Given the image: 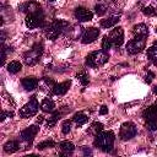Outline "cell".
I'll return each instance as SVG.
<instances>
[{
	"label": "cell",
	"instance_id": "obj_1",
	"mask_svg": "<svg viewBox=\"0 0 157 157\" xmlns=\"http://www.w3.org/2000/svg\"><path fill=\"white\" fill-rule=\"evenodd\" d=\"M114 140H115V135L113 131H101L99 134L96 135L94 145L102 151H110Z\"/></svg>",
	"mask_w": 157,
	"mask_h": 157
},
{
	"label": "cell",
	"instance_id": "obj_2",
	"mask_svg": "<svg viewBox=\"0 0 157 157\" xmlns=\"http://www.w3.org/2000/svg\"><path fill=\"white\" fill-rule=\"evenodd\" d=\"M108 59H109V55L107 50H96L87 55L86 64L91 67H97V66H102L103 64H105Z\"/></svg>",
	"mask_w": 157,
	"mask_h": 157
},
{
	"label": "cell",
	"instance_id": "obj_3",
	"mask_svg": "<svg viewBox=\"0 0 157 157\" xmlns=\"http://www.w3.org/2000/svg\"><path fill=\"white\" fill-rule=\"evenodd\" d=\"M67 26H69V23H67L66 21H64V20H55V21L52 22V23L48 26V28L45 29V36H47V38H49V39H52V40L56 39V38L59 37V34H60Z\"/></svg>",
	"mask_w": 157,
	"mask_h": 157
},
{
	"label": "cell",
	"instance_id": "obj_4",
	"mask_svg": "<svg viewBox=\"0 0 157 157\" xmlns=\"http://www.w3.org/2000/svg\"><path fill=\"white\" fill-rule=\"evenodd\" d=\"M42 53H43V47L39 45V44H36L31 50H28V52L25 53V55H23V61H25L27 65L32 66V65H34V64H37V63L39 61V58H40Z\"/></svg>",
	"mask_w": 157,
	"mask_h": 157
},
{
	"label": "cell",
	"instance_id": "obj_5",
	"mask_svg": "<svg viewBox=\"0 0 157 157\" xmlns=\"http://www.w3.org/2000/svg\"><path fill=\"white\" fill-rule=\"evenodd\" d=\"M38 108H39V104H38L37 98H36V97H32V98L29 99V102L26 103V104L20 109L18 114H20L21 118H31V117H33V115L37 114Z\"/></svg>",
	"mask_w": 157,
	"mask_h": 157
},
{
	"label": "cell",
	"instance_id": "obj_6",
	"mask_svg": "<svg viewBox=\"0 0 157 157\" xmlns=\"http://www.w3.org/2000/svg\"><path fill=\"white\" fill-rule=\"evenodd\" d=\"M145 38H141V37H135L134 39L129 40L128 44H126V50L129 54H137L140 53L142 49H145Z\"/></svg>",
	"mask_w": 157,
	"mask_h": 157
},
{
	"label": "cell",
	"instance_id": "obj_7",
	"mask_svg": "<svg viewBox=\"0 0 157 157\" xmlns=\"http://www.w3.org/2000/svg\"><path fill=\"white\" fill-rule=\"evenodd\" d=\"M137 130H136V126L134 123L131 121H128V123H124L121 126H120V131H119V136L123 139V140H130L132 139L135 135H136Z\"/></svg>",
	"mask_w": 157,
	"mask_h": 157
},
{
	"label": "cell",
	"instance_id": "obj_8",
	"mask_svg": "<svg viewBox=\"0 0 157 157\" xmlns=\"http://www.w3.org/2000/svg\"><path fill=\"white\" fill-rule=\"evenodd\" d=\"M26 26L28 28H37L40 27L44 22V15L43 12H37V13H29L26 17Z\"/></svg>",
	"mask_w": 157,
	"mask_h": 157
},
{
	"label": "cell",
	"instance_id": "obj_9",
	"mask_svg": "<svg viewBox=\"0 0 157 157\" xmlns=\"http://www.w3.org/2000/svg\"><path fill=\"white\" fill-rule=\"evenodd\" d=\"M108 37L112 42V45H114L115 48H119L124 42V31L121 27H115L114 29L110 31Z\"/></svg>",
	"mask_w": 157,
	"mask_h": 157
},
{
	"label": "cell",
	"instance_id": "obj_10",
	"mask_svg": "<svg viewBox=\"0 0 157 157\" xmlns=\"http://www.w3.org/2000/svg\"><path fill=\"white\" fill-rule=\"evenodd\" d=\"M99 36V29L96 28V27H90V28H86L81 36V40L83 44H90L92 42H94Z\"/></svg>",
	"mask_w": 157,
	"mask_h": 157
},
{
	"label": "cell",
	"instance_id": "obj_11",
	"mask_svg": "<svg viewBox=\"0 0 157 157\" xmlns=\"http://www.w3.org/2000/svg\"><path fill=\"white\" fill-rule=\"evenodd\" d=\"M75 17H76L80 22H86V21H91V20L93 18V13H92V11H90L88 9L80 6V7H77V9L75 10Z\"/></svg>",
	"mask_w": 157,
	"mask_h": 157
},
{
	"label": "cell",
	"instance_id": "obj_12",
	"mask_svg": "<svg viewBox=\"0 0 157 157\" xmlns=\"http://www.w3.org/2000/svg\"><path fill=\"white\" fill-rule=\"evenodd\" d=\"M21 10H22L23 12H27V15L42 12V7H40V5H39L37 1H28V2H25V4L21 6Z\"/></svg>",
	"mask_w": 157,
	"mask_h": 157
},
{
	"label": "cell",
	"instance_id": "obj_13",
	"mask_svg": "<svg viewBox=\"0 0 157 157\" xmlns=\"http://www.w3.org/2000/svg\"><path fill=\"white\" fill-rule=\"evenodd\" d=\"M38 130H39V128L37 125H31L21 132V139L23 141H32L34 139V136L37 135Z\"/></svg>",
	"mask_w": 157,
	"mask_h": 157
},
{
	"label": "cell",
	"instance_id": "obj_14",
	"mask_svg": "<svg viewBox=\"0 0 157 157\" xmlns=\"http://www.w3.org/2000/svg\"><path fill=\"white\" fill-rule=\"evenodd\" d=\"M142 117H144V119H145L146 121L157 119V101H156L152 105L147 107V108L142 112Z\"/></svg>",
	"mask_w": 157,
	"mask_h": 157
},
{
	"label": "cell",
	"instance_id": "obj_15",
	"mask_svg": "<svg viewBox=\"0 0 157 157\" xmlns=\"http://www.w3.org/2000/svg\"><path fill=\"white\" fill-rule=\"evenodd\" d=\"M70 85H71V81H64V82H61V83H56V85L52 88V91H53V93H54L55 96H63V94H65V93L67 92Z\"/></svg>",
	"mask_w": 157,
	"mask_h": 157
},
{
	"label": "cell",
	"instance_id": "obj_16",
	"mask_svg": "<svg viewBox=\"0 0 157 157\" xmlns=\"http://www.w3.org/2000/svg\"><path fill=\"white\" fill-rule=\"evenodd\" d=\"M132 33L135 34V37H141V38H146L148 36V27L145 23H139L135 25L132 27Z\"/></svg>",
	"mask_w": 157,
	"mask_h": 157
},
{
	"label": "cell",
	"instance_id": "obj_17",
	"mask_svg": "<svg viewBox=\"0 0 157 157\" xmlns=\"http://www.w3.org/2000/svg\"><path fill=\"white\" fill-rule=\"evenodd\" d=\"M22 86H23L25 90L32 91V90L37 88V86H38V80H37L36 77H33V76L25 77V78L22 80Z\"/></svg>",
	"mask_w": 157,
	"mask_h": 157
},
{
	"label": "cell",
	"instance_id": "obj_18",
	"mask_svg": "<svg viewBox=\"0 0 157 157\" xmlns=\"http://www.w3.org/2000/svg\"><path fill=\"white\" fill-rule=\"evenodd\" d=\"M119 18H120V13L112 15V16H109V17H107V18L102 20V21H101V26H102L103 28H109V27H113L115 23H118Z\"/></svg>",
	"mask_w": 157,
	"mask_h": 157
},
{
	"label": "cell",
	"instance_id": "obj_19",
	"mask_svg": "<svg viewBox=\"0 0 157 157\" xmlns=\"http://www.w3.org/2000/svg\"><path fill=\"white\" fill-rule=\"evenodd\" d=\"M54 108H55V103H54V101L50 99V98H44V99L42 101V103H40V109H42L43 112H45V113H52V112H54Z\"/></svg>",
	"mask_w": 157,
	"mask_h": 157
},
{
	"label": "cell",
	"instance_id": "obj_20",
	"mask_svg": "<svg viewBox=\"0 0 157 157\" xmlns=\"http://www.w3.org/2000/svg\"><path fill=\"white\" fill-rule=\"evenodd\" d=\"M18 147H20L18 141H16V140H10V141H7V142L4 145V151H5L6 153H13V152H16V151L18 150Z\"/></svg>",
	"mask_w": 157,
	"mask_h": 157
},
{
	"label": "cell",
	"instance_id": "obj_21",
	"mask_svg": "<svg viewBox=\"0 0 157 157\" xmlns=\"http://www.w3.org/2000/svg\"><path fill=\"white\" fill-rule=\"evenodd\" d=\"M59 147H60L61 152H63V153H66V155L71 153V152L75 150L74 144H72V142H70V141H63V142H60Z\"/></svg>",
	"mask_w": 157,
	"mask_h": 157
},
{
	"label": "cell",
	"instance_id": "obj_22",
	"mask_svg": "<svg viewBox=\"0 0 157 157\" xmlns=\"http://www.w3.org/2000/svg\"><path fill=\"white\" fill-rule=\"evenodd\" d=\"M21 69H22V64L20 61H17V60H13L7 65V71L10 74H17Z\"/></svg>",
	"mask_w": 157,
	"mask_h": 157
},
{
	"label": "cell",
	"instance_id": "obj_23",
	"mask_svg": "<svg viewBox=\"0 0 157 157\" xmlns=\"http://www.w3.org/2000/svg\"><path fill=\"white\" fill-rule=\"evenodd\" d=\"M74 121L77 124V125H83V124H86L87 123V120H88V118H87V115L85 114V113H82V112H78V113H76L75 115H74Z\"/></svg>",
	"mask_w": 157,
	"mask_h": 157
},
{
	"label": "cell",
	"instance_id": "obj_24",
	"mask_svg": "<svg viewBox=\"0 0 157 157\" xmlns=\"http://www.w3.org/2000/svg\"><path fill=\"white\" fill-rule=\"evenodd\" d=\"M147 56H148L151 63L157 65V47L156 45H152L151 48L147 49Z\"/></svg>",
	"mask_w": 157,
	"mask_h": 157
},
{
	"label": "cell",
	"instance_id": "obj_25",
	"mask_svg": "<svg viewBox=\"0 0 157 157\" xmlns=\"http://www.w3.org/2000/svg\"><path fill=\"white\" fill-rule=\"evenodd\" d=\"M53 114L50 115V118H48V120H47V126L48 128H53L54 125H55V123L58 121V119L60 118V115H61V113L60 112H52Z\"/></svg>",
	"mask_w": 157,
	"mask_h": 157
},
{
	"label": "cell",
	"instance_id": "obj_26",
	"mask_svg": "<svg viewBox=\"0 0 157 157\" xmlns=\"http://www.w3.org/2000/svg\"><path fill=\"white\" fill-rule=\"evenodd\" d=\"M102 130H103V125H102L101 123H98V121L92 123L91 126H90V129H88V131H90L91 134H93L94 136H96L97 134H99Z\"/></svg>",
	"mask_w": 157,
	"mask_h": 157
},
{
	"label": "cell",
	"instance_id": "obj_27",
	"mask_svg": "<svg viewBox=\"0 0 157 157\" xmlns=\"http://www.w3.org/2000/svg\"><path fill=\"white\" fill-rule=\"evenodd\" d=\"M94 10H96V13L98 15V16H102V15H104L105 12H107V10H108V7L103 4V2H98L97 5H96V7H94Z\"/></svg>",
	"mask_w": 157,
	"mask_h": 157
},
{
	"label": "cell",
	"instance_id": "obj_28",
	"mask_svg": "<svg viewBox=\"0 0 157 157\" xmlns=\"http://www.w3.org/2000/svg\"><path fill=\"white\" fill-rule=\"evenodd\" d=\"M76 77H77V80H78L83 86H86V85L88 83V76H87V74H86L85 71H80L78 74H76Z\"/></svg>",
	"mask_w": 157,
	"mask_h": 157
},
{
	"label": "cell",
	"instance_id": "obj_29",
	"mask_svg": "<svg viewBox=\"0 0 157 157\" xmlns=\"http://www.w3.org/2000/svg\"><path fill=\"white\" fill-rule=\"evenodd\" d=\"M55 146V142L52 141V140H47V141H43L40 144L37 145V148L38 150H44V148H48V147H54Z\"/></svg>",
	"mask_w": 157,
	"mask_h": 157
},
{
	"label": "cell",
	"instance_id": "obj_30",
	"mask_svg": "<svg viewBox=\"0 0 157 157\" xmlns=\"http://www.w3.org/2000/svg\"><path fill=\"white\" fill-rule=\"evenodd\" d=\"M110 47H112V42H110L109 37L104 36L103 39H102V48H103V50H108Z\"/></svg>",
	"mask_w": 157,
	"mask_h": 157
},
{
	"label": "cell",
	"instance_id": "obj_31",
	"mask_svg": "<svg viewBox=\"0 0 157 157\" xmlns=\"http://www.w3.org/2000/svg\"><path fill=\"white\" fill-rule=\"evenodd\" d=\"M61 130H63V134H69L70 132V130H71V123H70V120H65L64 123H63V125H61Z\"/></svg>",
	"mask_w": 157,
	"mask_h": 157
},
{
	"label": "cell",
	"instance_id": "obj_32",
	"mask_svg": "<svg viewBox=\"0 0 157 157\" xmlns=\"http://www.w3.org/2000/svg\"><path fill=\"white\" fill-rule=\"evenodd\" d=\"M146 125H147L148 130H151V131H155V130H157V119L146 121Z\"/></svg>",
	"mask_w": 157,
	"mask_h": 157
},
{
	"label": "cell",
	"instance_id": "obj_33",
	"mask_svg": "<svg viewBox=\"0 0 157 157\" xmlns=\"http://www.w3.org/2000/svg\"><path fill=\"white\" fill-rule=\"evenodd\" d=\"M142 12H144L145 15H147V16H152V15L156 13V10H155L152 6H146V7H144Z\"/></svg>",
	"mask_w": 157,
	"mask_h": 157
},
{
	"label": "cell",
	"instance_id": "obj_34",
	"mask_svg": "<svg viewBox=\"0 0 157 157\" xmlns=\"http://www.w3.org/2000/svg\"><path fill=\"white\" fill-rule=\"evenodd\" d=\"M153 78H155V74H153L152 71H147V75L145 76V81H146L147 83H151Z\"/></svg>",
	"mask_w": 157,
	"mask_h": 157
},
{
	"label": "cell",
	"instance_id": "obj_35",
	"mask_svg": "<svg viewBox=\"0 0 157 157\" xmlns=\"http://www.w3.org/2000/svg\"><path fill=\"white\" fill-rule=\"evenodd\" d=\"M5 59H6V48H5V45L2 44L1 45V64L4 65V63H5Z\"/></svg>",
	"mask_w": 157,
	"mask_h": 157
},
{
	"label": "cell",
	"instance_id": "obj_36",
	"mask_svg": "<svg viewBox=\"0 0 157 157\" xmlns=\"http://www.w3.org/2000/svg\"><path fill=\"white\" fill-rule=\"evenodd\" d=\"M6 117L12 118V117H13V113H12V112H2V114H1V120H4Z\"/></svg>",
	"mask_w": 157,
	"mask_h": 157
},
{
	"label": "cell",
	"instance_id": "obj_37",
	"mask_svg": "<svg viewBox=\"0 0 157 157\" xmlns=\"http://www.w3.org/2000/svg\"><path fill=\"white\" fill-rule=\"evenodd\" d=\"M107 113H108V108H107L105 105H102V107H101V109H99V114L104 115V114H107Z\"/></svg>",
	"mask_w": 157,
	"mask_h": 157
},
{
	"label": "cell",
	"instance_id": "obj_38",
	"mask_svg": "<svg viewBox=\"0 0 157 157\" xmlns=\"http://www.w3.org/2000/svg\"><path fill=\"white\" fill-rule=\"evenodd\" d=\"M43 118H44V117L39 115V117H38V119H37V121H38V123H42V121H43Z\"/></svg>",
	"mask_w": 157,
	"mask_h": 157
},
{
	"label": "cell",
	"instance_id": "obj_39",
	"mask_svg": "<svg viewBox=\"0 0 157 157\" xmlns=\"http://www.w3.org/2000/svg\"><path fill=\"white\" fill-rule=\"evenodd\" d=\"M83 151H85V153H86V155H87V153H91V151H90V150H87V148H86V146H83Z\"/></svg>",
	"mask_w": 157,
	"mask_h": 157
},
{
	"label": "cell",
	"instance_id": "obj_40",
	"mask_svg": "<svg viewBox=\"0 0 157 157\" xmlns=\"http://www.w3.org/2000/svg\"><path fill=\"white\" fill-rule=\"evenodd\" d=\"M153 93H157V86L153 87Z\"/></svg>",
	"mask_w": 157,
	"mask_h": 157
},
{
	"label": "cell",
	"instance_id": "obj_41",
	"mask_svg": "<svg viewBox=\"0 0 157 157\" xmlns=\"http://www.w3.org/2000/svg\"><path fill=\"white\" fill-rule=\"evenodd\" d=\"M153 45H156V47H157V40H156V42L153 43Z\"/></svg>",
	"mask_w": 157,
	"mask_h": 157
},
{
	"label": "cell",
	"instance_id": "obj_42",
	"mask_svg": "<svg viewBox=\"0 0 157 157\" xmlns=\"http://www.w3.org/2000/svg\"><path fill=\"white\" fill-rule=\"evenodd\" d=\"M155 31H156V33H157V28H156V29H155Z\"/></svg>",
	"mask_w": 157,
	"mask_h": 157
},
{
	"label": "cell",
	"instance_id": "obj_43",
	"mask_svg": "<svg viewBox=\"0 0 157 157\" xmlns=\"http://www.w3.org/2000/svg\"><path fill=\"white\" fill-rule=\"evenodd\" d=\"M49 1H55V0H49Z\"/></svg>",
	"mask_w": 157,
	"mask_h": 157
},
{
	"label": "cell",
	"instance_id": "obj_44",
	"mask_svg": "<svg viewBox=\"0 0 157 157\" xmlns=\"http://www.w3.org/2000/svg\"><path fill=\"white\" fill-rule=\"evenodd\" d=\"M156 13H157V11H156Z\"/></svg>",
	"mask_w": 157,
	"mask_h": 157
}]
</instances>
